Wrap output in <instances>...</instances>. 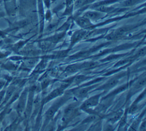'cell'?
I'll return each instance as SVG.
<instances>
[{
	"instance_id": "obj_1",
	"label": "cell",
	"mask_w": 146,
	"mask_h": 131,
	"mask_svg": "<svg viewBox=\"0 0 146 131\" xmlns=\"http://www.w3.org/2000/svg\"><path fill=\"white\" fill-rule=\"evenodd\" d=\"M75 21L76 23L82 29H88L91 28L94 25L88 18L83 17H78L75 18Z\"/></svg>"
},
{
	"instance_id": "obj_2",
	"label": "cell",
	"mask_w": 146,
	"mask_h": 131,
	"mask_svg": "<svg viewBox=\"0 0 146 131\" xmlns=\"http://www.w3.org/2000/svg\"><path fill=\"white\" fill-rule=\"evenodd\" d=\"M87 31L85 29H81L75 31L71 37V46L74 45L79 42L86 36H87Z\"/></svg>"
},
{
	"instance_id": "obj_3",
	"label": "cell",
	"mask_w": 146,
	"mask_h": 131,
	"mask_svg": "<svg viewBox=\"0 0 146 131\" xmlns=\"http://www.w3.org/2000/svg\"><path fill=\"white\" fill-rule=\"evenodd\" d=\"M103 15H104L103 13H102L96 10L87 11L83 14V16L88 18L91 21L98 20L101 18H102Z\"/></svg>"
},
{
	"instance_id": "obj_4",
	"label": "cell",
	"mask_w": 146,
	"mask_h": 131,
	"mask_svg": "<svg viewBox=\"0 0 146 131\" xmlns=\"http://www.w3.org/2000/svg\"><path fill=\"white\" fill-rule=\"evenodd\" d=\"M38 1V13H39V18L40 21V31L42 32L43 30L44 27V11L43 8V3L42 0H37Z\"/></svg>"
},
{
	"instance_id": "obj_5",
	"label": "cell",
	"mask_w": 146,
	"mask_h": 131,
	"mask_svg": "<svg viewBox=\"0 0 146 131\" xmlns=\"http://www.w3.org/2000/svg\"><path fill=\"white\" fill-rule=\"evenodd\" d=\"M99 97H100V95H98L94 96L89 98L88 99L86 100L83 103V104L82 106V108L83 109H88L91 107L96 106L99 103Z\"/></svg>"
},
{
	"instance_id": "obj_6",
	"label": "cell",
	"mask_w": 146,
	"mask_h": 131,
	"mask_svg": "<svg viewBox=\"0 0 146 131\" xmlns=\"http://www.w3.org/2000/svg\"><path fill=\"white\" fill-rule=\"evenodd\" d=\"M95 0H76L74 3V7L75 9L81 8L91 3H93Z\"/></svg>"
},
{
	"instance_id": "obj_7",
	"label": "cell",
	"mask_w": 146,
	"mask_h": 131,
	"mask_svg": "<svg viewBox=\"0 0 146 131\" xmlns=\"http://www.w3.org/2000/svg\"><path fill=\"white\" fill-rule=\"evenodd\" d=\"M119 0H103L99 1L98 2L95 3L93 5H92L91 7L94 9L100 6H108L110 4H112L113 3H115L117 2Z\"/></svg>"
},
{
	"instance_id": "obj_8",
	"label": "cell",
	"mask_w": 146,
	"mask_h": 131,
	"mask_svg": "<svg viewBox=\"0 0 146 131\" xmlns=\"http://www.w3.org/2000/svg\"><path fill=\"white\" fill-rule=\"evenodd\" d=\"M64 35V33L63 32L56 34L55 35H54L53 36L46 39V40L49 41L50 42H51V43H56L60 40L63 38Z\"/></svg>"
},
{
	"instance_id": "obj_9",
	"label": "cell",
	"mask_w": 146,
	"mask_h": 131,
	"mask_svg": "<svg viewBox=\"0 0 146 131\" xmlns=\"http://www.w3.org/2000/svg\"><path fill=\"white\" fill-rule=\"evenodd\" d=\"M63 89H62L61 88H59V89H56L54 91H53L52 92H51L48 96L46 98V101H49L50 100H51L52 99H54V97H56V96H58V95H60V93L62 92Z\"/></svg>"
},
{
	"instance_id": "obj_10",
	"label": "cell",
	"mask_w": 146,
	"mask_h": 131,
	"mask_svg": "<svg viewBox=\"0 0 146 131\" xmlns=\"http://www.w3.org/2000/svg\"><path fill=\"white\" fill-rule=\"evenodd\" d=\"M98 65V63L95 62H85L81 65H79L80 69H90L91 68H94Z\"/></svg>"
},
{
	"instance_id": "obj_11",
	"label": "cell",
	"mask_w": 146,
	"mask_h": 131,
	"mask_svg": "<svg viewBox=\"0 0 146 131\" xmlns=\"http://www.w3.org/2000/svg\"><path fill=\"white\" fill-rule=\"evenodd\" d=\"M90 88L91 87H86L80 89L75 93V95L79 97H84L87 95L88 91L90 90Z\"/></svg>"
},
{
	"instance_id": "obj_12",
	"label": "cell",
	"mask_w": 146,
	"mask_h": 131,
	"mask_svg": "<svg viewBox=\"0 0 146 131\" xmlns=\"http://www.w3.org/2000/svg\"><path fill=\"white\" fill-rule=\"evenodd\" d=\"M58 105L56 104L54 105L48 109V110L47 111V112L46 113V116L47 118H50L54 116V113H55V112L56 111V110L58 109Z\"/></svg>"
},
{
	"instance_id": "obj_13",
	"label": "cell",
	"mask_w": 146,
	"mask_h": 131,
	"mask_svg": "<svg viewBox=\"0 0 146 131\" xmlns=\"http://www.w3.org/2000/svg\"><path fill=\"white\" fill-rule=\"evenodd\" d=\"M79 69H80L79 65L73 64V65H70L67 67V68L65 69V71L67 73H74L77 72Z\"/></svg>"
},
{
	"instance_id": "obj_14",
	"label": "cell",
	"mask_w": 146,
	"mask_h": 131,
	"mask_svg": "<svg viewBox=\"0 0 146 131\" xmlns=\"http://www.w3.org/2000/svg\"><path fill=\"white\" fill-rule=\"evenodd\" d=\"M142 0H125L121 3V5L124 7H129L139 3Z\"/></svg>"
},
{
	"instance_id": "obj_15",
	"label": "cell",
	"mask_w": 146,
	"mask_h": 131,
	"mask_svg": "<svg viewBox=\"0 0 146 131\" xmlns=\"http://www.w3.org/2000/svg\"><path fill=\"white\" fill-rule=\"evenodd\" d=\"M87 79V77L84 75H78L75 77L74 80L76 84H79L82 81H84L85 80H86Z\"/></svg>"
},
{
	"instance_id": "obj_16",
	"label": "cell",
	"mask_w": 146,
	"mask_h": 131,
	"mask_svg": "<svg viewBox=\"0 0 146 131\" xmlns=\"http://www.w3.org/2000/svg\"><path fill=\"white\" fill-rule=\"evenodd\" d=\"M117 82H118V80L117 79H113L112 80H111L105 85V88H109L113 87V86H115L117 83Z\"/></svg>"
},
{
	"instance_id": "obj_17",
	"label": "cell",
	"mask_w": 146,
	"mask_h": 131,
	"mask_svg": "<svg viewBox=\"0 0 146 131\" xmlns=\"http://www.w3.org/2000/svg\"><path fill=\"white\" fill-rule=\"evenodd\" d=\"M121 114H122V112H121L117 113L112 118H111V120L112 122H115L116 121H117L118 119L120 118V116H121Z\"/></svg>"
},
{
	"instance_id": "obj_18",
	"label": "cell",
	"mask_w": 146,
	"mask_h": 131,
	"mask_svg": "<svg viewBox=\"0 0 146 131\" xmlns=\"http://www.w3.org/2000/svg\"><path fill=\"white\" fill-rule=\"evenodd\" d=\"M145 84V79L144 78L140 80H139L137 83L136 84V88H140L142 86H144Z\"/></svg>"
},
{
	"instance_id": "obj_19",
	"label": "cell",
	"mask_w": 146,
	"mask_h": 131,
	"mask_svg": "<svg viewBox=\"0 0 146 131\" xmlns=\"http://www.w3.org/2000/svg\"><path fill=\"white\" fill-rule=\"evenodd\" d=\"M95 119H96V116H90L89 117H88L87 118H86L84 120V122H89L92 121H94Z\"/></svg>"
},
{
	"instance_id": "obj_20",
	"label": "cell",
	"mask_w": 146,
	"mask_h": 131,
	"mask_svg": "<svg viewBox=\"0 0 146 131\" xmlns=\"http://www.w3.org/2000/svg\"><path fill=\"white\" fill-rule=\"evenodd\" d=\"M42 2L43 4H44L46 6L47 8H49L50 6V3H51V0H42Z\"/></svg>"
},
{
	"instance_id": "obj_21",
	"label": "cell",
	"mask_w": 146,
	"mask_h": 131,
	"mask_svg": "<svg viewBox=\"0 0 146 131\" xmlns=\"http://www.w3.org/2000/svg\"><path fill=\"white\" fill-rule=\"evenodd\" d=\"M137 107L136 105H132V106L130 108V109H129V112L131 113H134V112L137 110Z\"/></svg>"
}]
</instances>
